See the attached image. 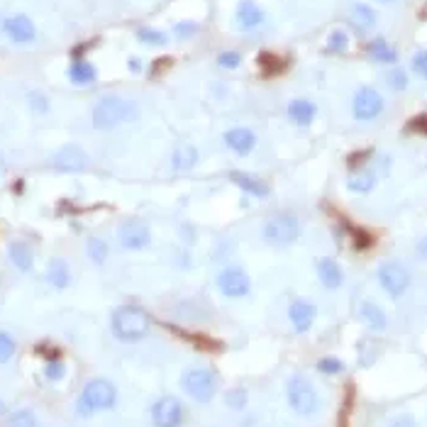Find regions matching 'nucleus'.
I'll use <instances>...</instances> for the list:
<instances>
[{
	"label": "nucleus",
	"mask_w": 427,
	"mask_h": 427,
	"mask_svg": "<svg viewBox=\"0 0 427 427\" xmlns=\"http://www.w3.org/2000/svg\"><path fill=\"white\" fill-rule=\"evenodd\" d=\"M139 108L134 100H127L122 96H103L98 103L93 105L91 122L96 129H115L125 122L137 120Z\"/></svg>",
	"instance_id": "f257e3e1"
},
{
	"label": "nucleus",
	"mask_w": 427,
	"mask_h": 427,
	"mask_svg": "<svg viewBox=\"0 0 427 427\" xmlns=\"http://www.w3.org/2000/svg\"><path fill=\"white\" fill-rule=\"evenodd\" d=\"M110 329L120 342H139L149 335L152 320L137 305H120L110 315Z\"/></svg>",
	"instance_id": "f03ea898"
},
{
	"label": "nucleus",
	"mask_w": 427,
	"mask_h": 427,
	"mask_svg": "<svg viewBox=\"0 0 427 427\" xmlns=\"http://www.w3.org/2000/svg\"><path fill=\"white\" fill-rule=\"evenodd\" d=\"M118 403V388L108 379H93L83 386L81 396L76 401V412L81 417H91L93 412L110 410Z\"/></svg>",
	"instance_id": "7ed1b4c3"
},
{
	"label": "nucleus",
	"mask_w": 427,
	"mask_h": 427,
	"mask_svg": "<svg viewBox=\"0 0 427 427\" xmlns=\"http://www.w3.org/2000/svg\"><path fill=\"white\" fill-rule=\"evenodd\" d=\"M300 237V220L293 212H273L262 225V239L269 247H291Z\"/></svg>",
	"instance_id": "20e7f679"
},
{
	"label": "nucleus",
	"mask_w": 427,
	"mask_h": 427,
	"mask_svg": "<svg viewBox=\"0 0 427 427\" xmlns=\"http://www.w3.org/2000/svg\"><path fill=\"white\" fill-rule=\"evenodd\" d=\"M286 398H289V406L293 408L296 415L310 417L320 410L318 388H315L313 381L305 379L303 374H293L289 381H286Z\"/></svg>",
	"instance_id": "39448f33"
},
{
	"label": "nucleus",
	"mask_w": 427,
	"mask_h": 427,
	"mask_svg": "<svg viewBox=\"0 0 427 427\" xmlns=\"http://www.w3.org/2000/svg\"><path fill=\"white\" fill-rule=\"evenodd\" d=\"M181 388L196 403H210L217 393V376L212 369L193 366V369H185L181 376Z\"/></svg>",
	"instance_id": "423d86ee"
},
{
	"label": "nucleus",
	"mask_w": 427,
	"mask_h": 427,
	"mask_svg": "<svg viewBox=\"0 0 427 427\" xmlns=\"http://www.w3.org/2000/svg\"><path fill=\"white\" fill-rule=\"evenodd\" d=\"M118 242L125 252H145L152 244V227L142 217H125L118 227Z\"/></svg>",
	"instance_id": "0eeeda50"
},
{
	"label": "nucleus",
	"mask_w": 427,
	"mask_h": 427,
	"mask_svg": "<svg viewBox=\"0 0 427 427\" xmlns=\"http://www.w3.org/2000/svg\"><path fill=\"white\" fill-rule=\"evenodd\" d=\"M215 283H217V291H220L225 298H244V296H249V291H252V278H249V273L239 266L222 269V271L217 273Z\"/></svg>",
	"instance_id": "6e6552de"
},
{
	"label": "nucleus",
	"mask_w": 427,
	"mask_h": 427,
	"mask_svg": "<svg viewBox=\"0 0 427 427\" xmlns=\"http://www.w3.org/2000/svg\"><path fill=\"white\" fill-rule=\"evenodd\" d=\"M376 276H379L381 289L386 291L391 298H401V296L410 289V273H408V269L398 262L381 264L379 271H376Z\"/></svg>",
	"instance_id": "1a4fd4ad"
},
{
	"label": "nucleus",
	"mask_w": 427,
	"mask_h": 427,
	"mask_svg": "<svg viewBox=\"0 0 427 427\" xmlns=\"http://www.w3.org/2000/svg\"><path fill=\"white\" fill-rule=\"evenodd\" d=\"M185 420V408L176 396H161L152 406V425L154 427H181Z\"/></svg>",
	"instance_id": "9d476101"
},
{
	"label": "nucleus",
	"mask_w": 427,
	"mask_h": 427,
	"mask_svg": "<svg viewBox=\"0 0 427 427\" xmlns=\"http://www.w3.org/2000/svg\"><path fill=\"white\" fill-rule=\"evenodd\" d=\"M91 159H88L86 149H81L78 145H66L62 149H57L49 159V166L59 174H81L88 169Z\"/></svg>",
	"instance_id": "9b49d317"
},
{
	"label": "nucleus",
	"mask_w": 427,
	"mask_h": 427,
	"mask_svg": "<svg viewBox=\"0 0 427 427\" xmlns=\"http://www.w3.org/2000/svg\"><path fill=\"white\" fill-rule=\"evenodd\" d=\"M386 103H383V96L376 88L366 86V88H359L352 100V113H354L356 120L361 122H369V120H376L379 115L383 113Z\"/></svg>",
	"instance_id": "f8f14e48"
},
{
	"label": "nucleus",
	"mask_w": 427,
	"mask_h": 427,
	"mask_svg": "<svg viewBox=\"0 0 427 427\" xmlns=\"http://www.w3.org/2000/svg\"><path fill=\"white\" fill-rule=\"evenodd\" d=\"M227 179H230V183L237 185L244 196L257 198V201H264V198H269V193H271V185H269L266 181L259 179V176H254V174H247V171H230Z\"/></svg>",
	"instance_id": "ddd939ff"
},
{
	"label": "nucleus",
	"mask_w": 427,
	"mask_h": 427,
	"mask_svg": "<svg viewBox=\"0 0 427 427\" xmlns=\"http://www.w3.org/2000/svg\"><path fill=\"white\" fill-rule=\"evenodd\" d=\"M3 32L15 44H32L37 39V27L27 15H10L3 20Z\"/></svg>",
	"instance_id": "4468645a"
},
{
	"label": "nucleus",
	"mask_w": 427,
	"mask_h": 427,
	"mask_svg": "<svg viewBox=\"0 0 427 427\" xmlns=\"http://www.w3.org/2000/svg\"><path fill=\"white\" fill-rule=\"evenodd\" d=\"M225 147L230 152H235L237 156H247L254 152L257 147V134L252 132L249 127H232L225 132Z\"/></svg>",
	"instance_id": "2eb2a0df"
},
{
	"label": "nucleus",
	"mask_w": 427,
	"mask_h": 427,
	"mask_svg": "<svg viewBox=\"0 0 427 427\" xmlns=\"http://www.w3.org/2000/svg\"><path fill=\"white\" fill-rule=\"evenodd\" d=\"M315 318H318V308H315L310 300H293L289 308V320L291 325H293L296 332H308L310 327H313Z\"/></svg>",
	"instance_id": "dca6fc26"
},
{
	"label": "nucleus",
	"mask_w": 427,
	"mask_h": 427,
	"mask_svg": "<svg viewBox=\"0 0 427 427\" xmlns=\"http://www.w3.org/2000/svg\"><path fill=\"white\" fill-rule=\"evenodd\" d=\"M235 20H237V27L242 32H252L257 30L259 25H264V10L254 3V0H242L235 10Z\"/></svg>",
	"instance_id": "f3484780"
},
{
	"label": "nucleus",
	"mask_w": 427,
	"mask_h": 427,
	"mask_svg": "<svg viewBox=\"0 0 427 427\" xmlns=\"http://www.w3.org/2000/svg\"><path fill=\"white\" fill-rule=\"evenodd\" d=\"M318 278L327 291H337L345 283V271L332 257H322L318 262Z\"/></svg>",
	"instance_id": "a211bd4d"
},
{
	"label": "nucleus",
	"mask_w": 427,
	"mask_h": 427,
	"mask_svg": "<svg viewBox=\"0 0 427 427\" xmlns=\"http://www.w3.org/2000/svg\"><path fill=\"white\" fill-rule=\"evenodd\" d=\"M46 281L57 291H66L71 286V266L66 264V259L54 257L52 262L46 264Z\"/></svg>",
	"instance_id": "6ab92c4d"
},
{
	"label": "nucleus",
	"mask_w": 427,
	"mask_h": 427,
	"mask_svg": "<svg viewBox=\"0 0 427 427\" xmlns=\"http://www.w3.org/2000/svg\"><path fill=\"white\" fill-rule=\"evenodd\" d=\"M198 166V149L193 145H188V142H183V145H179L174 149V154H171V169L176 171V174H188V171H193Z\"/></svg>",
	"instance_id": "aec40b11"
},
{
	"label": "nucleus",
	"mask_w": 427,
	"mask_h": 427,
	"mask_svg": "<svg viewBox=\"0 0 427 427\" xmlns=\"http://www.w3.org/2000/svg\"><path fill=\"white\" fill-rule=\"evenodd\" d=\"M379 174L374 169H354L347 179V191L356 193V196H366L376 188Z\"/></svg>",
	"instance_id": "412c9836"
},
{
	"label": "nucleus",
	"mask_w": 427,
	"mask_h": 427,
	"mask_svg": "<svg viewBox=\"0 0 427 427\" xmlns=\"http://www.w3.org/2000/svg\"><path fill=\"white\" fill-rule=\"evenodd\" d=\"M286 115H289L291 122L298 125V127H308V125L315 120V115H318V108H315V103H310V100L296 98V100H291L289 103Z\"/></svg>",
	"instance_id": "4be33fe9"
},
{
	"label": "nucleus",
	"mask_w": 427,
	"mask_h": 427,
	"mask_svg": "<svg viewBox=\"0 0 427 427\" xmlns=\"http://www.w3.org/2000/svg\"><path fill=\"white\" fill-rule=\"evenodd\" d=\"M66 76L73 86H91V83H96V78H98V69L93 66L91 62H86V59H73V62L69 64Z\"/></svg>",
	"instance_id": "5701e85b"
},
{
	"label": "nucleus",
	"mask_w": 427,
	"mask_h": 427,
	"mask_svg": "<svg viewBox=\"0 0 427 427\" xmlns=\"http://www.w3.org/2000/svg\"><path fill=\"white\" fill-rule=\"evenodd\" d=\"M8 259H10L12 266L22 273L32 271V266H35V254H32L30 244H25V242H10V247H8Z\"/></svg>",
	"instance_id": "b1692460"
},
{
	"label": "nucleus",
	"mask_w": 427,
	"mask_h": 427,
	"mask_svg": "<svg viewBox=\"0 0 427 427\" xmlns=\"http://www.w3.org/2000/svg\"><path fill=\"white\" fill-rule=\"evenodd\" d=\"M366 52H369V57L379 64H396L398 62V52L388 44L386 39H383V37L371 39L369 44H366Z\"/></svg>",
	"instance_id": "393cba45"
},
{
	"label": "nucleus",
	"mask_w": 427,
	"mask_h": 427,
	"mask_svg": "<svg viewBox=\"0 0 427 427\" xmlns=\"http://www.w3.org/2000/svg\"><path fill=\"white\" fill-rule=\"evenodd\" d=\"M359 315H361V320H364V322L369 325L371 329H376V332H383V329H386V325H388L386 313H383V310L379 308L376 303H371V300L361 303Z\"/></svg>",
	"instance_id": "a878e982"
},
{
	"label": "nucleus",
	"mask_w": 427,
	"mask_h": 427,
	"mask_svg": "<svg viewBox=\"0 0 427 427\" xmlns=\"http://www.w3.org/2000/svg\"><path fill=\"white\" fill-rule=\"evenodd\" d=\"M349 22L356 32H369L376 25V12L369 6H354L352 8Z\"/></svg>",
	"instance_id": "bb28decb"
},
{
	"label": "nucleus",
	"mask_w": 427,
	"mask_h": 427,
	"mask_svg": "<svg viewBox=\"0 0 427 427\" xmlns=\"http://www.w3.org/2000/svg\"><path fill=\"white\" fill-rule=\"evenodd\" d=\"M86 254H88V259H91L93 264L103 266V264L108 262V257H110V247H108V242H105L103 237H88Z\"/></svg>",
	"instance_id": "cd10ccee"
},
{
	"label": "nucleus",
	"mask_w": 427,
	"mask_h": 427,
	"mask_svg": "<svg viewBox=\"0 0 427 427\" xmlns=\"http://www.w3.org/2000/svg\"><path fill=\"white\" fill-rule=\"evenodd\" d=\"M137 39L142 42V44H149V46H164L166 42H169V35L156 30V27H139Z\"/></svg>",
	"instance_id": "c85d7f7f"
},
{
	"label": "nucleus",
	"mask_w": 427,
	"mask_h": 427,
	"mask_svg": "<svg viewBox=\"0 0 427 427\" xmlns=\"http://www.w3.org/2000/svg\"><path fill=\"white\" fill-rule=\"evenodd\" d=\"M8 427H39V420L30 408H20L8 417Z\"/></svg>",
	"instance_id": "c756f323"
},
{
	"label": "nucleus",
	"mask_w": 427,
	"mask_h": 427,
	"mask_svg": "<svg viewBox=\"0 0 427 427\" xmlns=\"http://www.w3.org/2000/svg\"><path fill=\"white\" fill-rule=\"evenodd\" d=\"M64 376H66V364L62 361V356H59V359H46V364H44L46 381L57 383V381H62Z\"/></svg>",
	"instance_id": "7c9ffc66"
},
{
	"label": "nucleus",
	"mask_w": 427,
	"mask_h": 427,
	"mask_svg": "<svg viewBox=\"0 0 427 427\" xmlns=\"http://www.w3.org/2000/svg\"><path fill=\"white\" fill-rule=\"evenodd\" d=\"M15 352H17V342L8 335L6 329H0V364H8L15 356Z\"/></svg>",
	"instance_id": "2f4dec72"
},
{
	"label": "nucleus",
	"mask_w": 427,
	"mask_h": 427,
	"mask_svg": "<svg viewBox=\"0 0 427 427\" xmlns=\"http://www.w3.org/2000/svg\"><path fill=\"white\" fill-rule=\"evenodd\" d=\"M347 46H349V35H347L345 30H335L332 35L327 37V52H345Z\"/></svg>",
	"instance_id": "473e14b6"
},
{
	"label": "nucleus",
	"mask_w": 427,
	"mask_h": 427,
	"mask_svg": "<svg viewBox=\"0 0 427 427\" xmlns=\"http://www.w3.org/2000/svg\"><path fill=\"white\" fill-rule=\"evenodd\" d=\"M259 66L264 69L266 76H273V73H278V71L286 69V62H283V59L271 57V54H259Z\"/></svg>",
	"instance_id": "72a5a7b5"
},
{
	"label": "nucleus",
	"mask_w": 427,
	"mask_h": 427,
	"mask_svg": "<svg viewBox=\"0 0 427 427\" xmlns=\"http://www.w3.org/2000/svg\"><path fill=\"white\" fill-rule=\"evenodd\" d=\"M247 401H249V396L244 388H232V391H227V396H225V403L232 408V410H244V408H247Z\"/></svg>",
	"instance_id": "f704fd0d"
},
{
	"label": "nucleus",
	"mask_w": 427,
	"mask_h": 427,
	"mask_svg": "<svg viewBox=\"0 0 427 427\" xmlns=\"http://www.w3.org/2000/svg\"><path fill=\"white\" fill-rule=\"evenodd\" d=\"M318 371L325 376H335V374H342V371H345V364H342L337 356H325V359L318 361Z\"/></svg>",
	"instance_id": "c9c22d12"
},
{
	"label": "nucleus",
	"mask_w": 427,
	"mask_h": 427,
	"mask_svg": "<svg viewBox=\"0 0 427 427\" xmlns=\"http://www.w3.org/2000/svg\"><path fill=\"white\" fill-rule=\"evenodd\" d=\"M388 86H391L393 91H406L408 88V73L403 71V69H393V71L388 73Z\"/></svg>",
	"instance_id": "e433bc0d"
},
{
	"label": "nucleus",
	"mask_w": 427,
	"mask_h": 427,
	"mask_svg": "<svg viewBox=\"0 0 427 427\" xmlns=\"http://www.w3.org/2000/svg\"><path fill=\"white\" fill-rule=\"evenodd\" d=\"M30 108L37 115H44L49 110V100H46L44 93H30Z\"/></svg>",
	"instance_id": "4c0bfd02"
},
{
	"label": "nucleus",
	"mask_w": 427,
	"mask_h": 427,
	"mask_svg": "<svg viewBox=\"0 0 427 427\" xmlns=\"http://www.w3.org/2000/svg\"><path fill=\"white\" fill-rule=\"evenodd\" d=\"M217 64H220L222 69H237L239 64H242V54L239 52H222L220 57H217Z\"/></svg>",
	"instance_id": "58836bf2"
},
{
	"label": "nucleus",
	"mask_w": 427,
	"mask_h": 427,
	"mask_svg": "<svg viewBox=\"0 0 427 427\" xmlns=\"http://www.w3.org/2000/svg\"><path fill=\"white\" fill-rule=\"evenodd\" d=\"M196 32H198L196 22H179V25L174 27V35L179 37V39H188V37H193Z\"/></svg>",
	"instance_id": "ea45409f"
},
{
	"label": "nucleus",
	"mask_w": 427,
	"mask_h": 427,
	"mask_svg": "<svg viewBox=\"0 0 427 427\" xmlns=\"http://www.w3.org/2000/svg\"><path fill=\"white\" fill-rule=\"evenodd\" d=\"M412 71L420 78H427V49L425 52H417L415 57H412Z\"/></svg>",
	"instance_id": "a19ab883"
},
{
	"label": "nucleus",
	"mask_w": 427,
	"mask_h": 427,
	"mask_svg": "<svg viewBox=\"0 0 427 427\" xmlns=\"http://www.w3.org/2000/svg\"><path fill=\"white\" fill-rule=\"evenodd\" d=\"M408 129H410V132H422V134H427V115H417V118L412 120L410 125H408Z\"/></svg>",
	"instance_id": "79ce46f5"
},
{
	"label": "nucleus",
	"mask_w": 427,
	"mask_h": 427,
	"mask_svg": "<svg viewBox=\"0 0 427 427\" xmlns=\"http://www.w3.org/2000/svg\"><path fill=\"white\" fill-rule=\"evenodd\" d=\"M388 427H417V425H415V417L412 415H398Z\"/></svg>",
	"instance_id": "37998d69"
},
{
	"label": "nucleus",
	"mask_w": 427,
	"mask_h": 427,
	"mask_svg": "<svg viewBox=\"0 0 427 427\" xmlns=\"http://www.w3.org/2000/svg\"><path fill=\"white\" fill-rule=\"evenodd\" d=\"M181 239H183L185 244H193L196 242V230H193L191 225H181Z\"/></svg>",
	"instance_id": "c03bdc74"
},
{
	"label": "nucleus",
	"mask_w": 427,
	"mask_h": 427,
	"mask_svg": "<svg viewBox=\"0 0 427 427\" xmlns=\"http://www.w3.org/2000/svg\"><path fill=\"white\" fill-rule=\"evenodd\" d=\"M415 252H417V257H420L422 262H427V235L417 239V247H415Z\"/></svg>",
	"instance_id": "a18cd8bd"
},
{
	"label": "nucleus",
	"mask_w": 427,
	"mask_h": 427,
	"mask_svg": "<svg viewBox=\"0 0 427 427\" xmlns=\"http://www.w3.org/2000/svg\"><path fill=\"white\" fill-rule=\"evenodd\" d=\"M127 69H129V71H134V73H137L139 69H142V64H139L137 59H129V62H127Z\"/></svg>",
	"instance_id": "49530a36"
},
{
	"label": "nucleus",
	"mask_w": 427,
	"mask_h": 427,
	"mask_svg": "<svg viewBox=\"0 0 427 427\" xmlns=\"http://www.w3.org/2000/svg\"><path fill=\"white\" fill-rule=\"evenodd\" d=\"M8 408H6V403H3V398H0V415H3V412H6Z\"/></svg>",
	"instance_id": "de8ad7c7"
},
{
	"label": "nucleus",
	"mask_w": 427,
	"mask_h": 427,
	"mask_svg": "<svg viewBox=\"0 0 427 427\" xmlns=\"http://www.w3.org/2000/svg\"><path fill=\"white\" fill-rule=\"evenodd\" d=\"M381 3H393V0H381Z\"/></svg>",
	"instance_id": "09e8293b"
}]
</instances>
